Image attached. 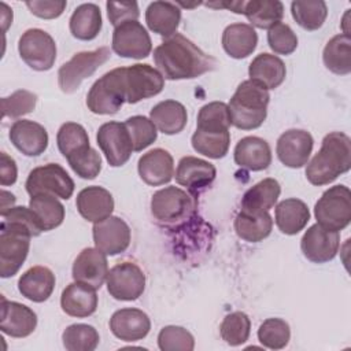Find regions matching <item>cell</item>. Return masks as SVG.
I'll list each match as a JSON object with an SVG mask.
<instances>
[{"label":"cell","mask_w":351,"mask_h":351,"mask_svg":"<svg viewBox=\"0 0 351 351\" xmlns=\"http://www.w3.org/2000/svg\"><path fill=\"white\" fill-rule=\"evenodd\" d=\"M269 101L270 95L265 86L252 80L243 81L228 104L232 125L241 130L259 128L267 117Z\"/></svg>","instance_id":"obj_3"},{"label":"cell","mask_w":351,"mask_h":351,"mask_svg":"<svg viewBox=\"0 0 351 351\" xmlns=\"http://www.w3.org/2000/svg\"><path fill=\"white\" fill-rule=\"evenodd\" d=\"M317 223L340 232L351 222V192L346 185H335L326 189L314 206Z\"/></svg>","instance_id":"obj_5"},{"label":"cell","mask_w":351,"mask_h":351,"mask_svg":"<svg viewBox=\"0 0 351 351\" xmlns=\"http://www.w3.org/2000/svg\"><path fill=\"white\" fill-rule=\"evenodd\" d=\"M276 225L284 234H298L310 221L307 204L296 197L284 199L276 206Z\"/></svg>","instance_id":"obj_33"},{"label":"cell","mask_w":351,"mask_h":351,"mask_svg":"<svg viewBox=\"0 0 351 351\" xmlns=\"http://www.w3.org/2000/svg\"><path fill=\"white\" fill-rule=\"evenodd\" d=\"M63 346L67 351H93L99 346L97 330L88 324H73L62 333Z\"/></svg>","instance_id":"obj_44"},{"label":"cell","mask_w":351,"mask_h":351,"mask_svg":"<svg viewBox=\"0 0 351 351\" xmlns=\"http://www.w3.org/2000/svg\"><path fill=\"white\" fill-rule=\"evenodd\" d=\"M325 67L337 75L351 73V37L350 34H336L325 45L322 52Z\"/></svg>","instance_id":"obj_37"},{"label":"cell","mask_w":351,"mask_h":351,"mask_svg":"<svg viewBox=\"0 0 351 351\" xmlns=\"http://www.w3.org/2000/svg\"><path fill=\"white\" fill-rule=\"evenodd\" d=\"M21 59L36 71L51 70L56 60V44L43 29H27L18 41Z\"/></svg>","instance_id":"obj_10"},{"label":"cell","mask_w":351,"mask_h":351,"mask_svg":"<svg viewBox=\"0 0 351 351\" xmlns=\"http://www.w3.org/2000/svg\"><path fill=\"white\" fill-rule=\"evenodd\" d=\"M15 196L7 191H1V214L8 211L11 207H14Z\"/></svg>","instance_id":"obj_54"},{"label":"cell","mask_w":351,"mask_h":351,"mask_svg":"<svg viewBox=\"0 0 351 351\" xmlns=\"http://www.w3.org/2000/svg\"><path fill=\"white\" fill-rule=\"evenodd\" d=\"M232 125L229 107L223 101H210L204 104L197 114L196 130L202 132H226Z\"/></svg>","instance_id":"obj_43"},{"label":"cell","mask_w":351,"mask_h":351,"mask_svg":"<svg viewBox=\"0 0 351 351\" xmlns=\"http://www.w3.org/2000/svg\"><path fill=\"white\" fill-rule=\"evenodd\" d=\"M36 326L37 315L30 307L1 296L0 329L4 335L16 339L27 337L34 332Z\"/></svg>","instance_id":"obj_19"},{"label":"cell","mask_w":351,"mask_h":351,"mask_svg":"<svg viewBox=\"0 0 351 351\" xmlns=\"http://www.w3.org/2000/svg\"><path fill=\"white\" fill-rule=\"evenodd\" d=\"M280 193L281 186L278 181L276 178H265L245 191L240 210L250 213L269 211L277 203Z\"/></svg>","instance_id":"obj_36"},{"label":"cell","mask_w":351,"mask_h":351,"mask_svg":"<svg viewBox=\"0 0 351 351\" xmlns=\"http://www.w3.org/2000/svg\"><path fill=\"white\" fill-rule=\"evenodd\" d=\"M92 233L96 248L110 256L126 251L132 239L129 225L115 215H110L108 218L93 223Z\"/></svg>","instance_id":"obj_15"},{"label":"cell","mask_w":351,"mask_h":351,"mask_svg":"<svg viewBox=\"0 0 351 351\" xmlns=\"http://www.w3.org/2000/svg\"><path fill=\"white\" fill-rule=\"evenodd\" d=\"M96 140L110 166L121 167L130 159L133 144L125 123L117 121L103 123L97 130Z\"/></svg>","instance_id":"obj_13"},{"label":"cell","mask_w":351,"mask_h":351,"mask_svg":"<svg viewBox=\"0 0 351 351\" xmlns=\"http://www.w3.org/2000/svg\"><path fill=\"white\" fill-rule=\"evenodd\" d=\"M145 22L151 32L169 38L177 33L181 22V10L171 1H152L145 10Z\"/></svg>","instance_id":"obj_28"},{"label":"cell","mask_w":351,"mask_h":351,"mask_svg":"<svg viewBox=\"0 0 351 351\" xmlns=\"http://www.w3.org/2000/svg\"><path fill=\"white\" fill-rule=\"evenodd\" d=\"M234 163L251 171H261L271 163V149L266 140L256 136H245L234 147Z\"/></svg>","instance_id":"obj_25"},{"label":"cell","mask_w":351,"mask_h":351,"mask_svg":"<svg viewBox=\"0 0 351 351\" xmlns=\"http://www.w3.org/2000/svg\"><path fill=\"white\" fill-rule=\"evenodd\" d=\"M56 143L60 154L67 159L69 165L88 155L92 149L88 132L77 122L63 123L58 130Z\"/></svg>","instance_id":"obj_29"},{"label":"cell","mask_w":351,"mask_h":351,"mask_svg":"<svg viewBox=\"0 0 351 351\" xmlns=\"http://www.w3.org/2000/svg\"><path fill=\"white\" fill-rule=\"evenodd\" d=\"M217 169L208 160L196 156H184L180 159L176 170V181L189 192L196 193L207 188L215 180Z\"/></svg>","instance_id":"obj_23"},{"label":"cell","mask_w":351,"mask_h":351,"mask_svg":"<svg viewBox=\"0 0 351 351\" xmlns=\"http://www.w3.org/2000/svg\"><path fill=\"white\" fill-rule=\"evenodd\" d=\"M339 232L329 230L318 223L311 225L300 240V248L306 259L313 263H326L332 261L339 251Z\"/></svg>","instance_id":"obj_14"},{"label":"cell","mask_w":351,"mask_h":351,"mask_svg":"<svg viewBox=\"0 0 351 351\" xmlns=\"http://www.w3.org/2000/svg\"><path fill=\"white\" fill-rule=\"evenodd\" d=\"M149 317L140 308H121L117 310L110 318V330L122 341L143 340L149 333Z\"/></svg>","instance_id":"obj_20"},{"label":"cell","mask_w":351,"mask_h":351,"mask_svg":"<svg viewBox=\"0 0 351 351\" xmlns=\"http://www.w3.org/2000/svg\"><path fill=\"white\" fill-rule=\"evenodd\" d=\"M351 169V138L343 132H330L306 167V178L315 186L333 182Z\"/></svg>","instance_id":"obj_2"},{"label":"cell","mask_w":351,"mask_h":351,"mask_svg":"<svg viewBox=\"0 0 351 351\" xmlns=\"http://www.w3.org/2000/svg\"><path fill=\"white\" fill-rule=\"evenodd\" d=\"M251 332V321L248 315L243 311H233L228 314L219 326V333L222 340L229 346H241L244 344Z\"/></svg>","instance_id":"obj_45"},{"label":"cell","mask_w":351,"mask_h":351,"mask_svg":"<svg viewBox=\"0 0 351 351\" xmlns=\"http://www.w3.org/2000/svg\"><path fill=\"white\" fill-rule=\"evenodd\" d=\"M106 7L110 23L114 27L128 21H137L140 16L138 4L136 1H107Z\"/></svg>","instance_id":"obj_51"},{"label":"cell","mask_w":351,"mask_h":351,"mask_svg":"<svg viewBox=\"0 0 351 351\" xmlns=\"http://www.w3.org/2000/svg\"><path fill=\"white\" fill-rule=\"evenodd\" d=\"M29 207L38 217L44 232L52 230L62 225L64 219L63 204L51 195H36L30 197Z\"/></svg>","instance_id":"obj_42"},{"label":"cell","mask_w":351,"mask_h":351,"mask_svg":"<svg viewBox=\"0 0 351 351\" xmlns=\"http://www.w3.org/2000/svg\"><path fill=\"white\" fill-rule=\"evenodd\" d=\"M75 206L84 219L96 223L108 218L112 214L114 197L106 188L92 185L78 192Z\"/></svg>","instance_id":"obj_24"},{"label":"cell","mask_w":351,"mask_h":351,"mask_svg":"<svg viewBox=\"0 0 351 351\" xmlns=\"http://www.w3.org/2000/svg\"><path fill=\"white\" fill-rule=\"evenodd\" d=\"M1 23H3V32L8 29V26L12 23V10L5 3H1Z\"/></svg>","instance_id":"obj_55"},{"label":"cell","mask_w":351,"mask_h":351,"mask_svg":"<svg viewBox=\"0 0 351 351\" xmlns=\"http://www.w3.org/2000/svg\"><path fill=\"white\" fill-rule=\"evenodd\" d=\"M30 239L16 232H0V276L3 278L12 277L18 273L27 258Z\"/></svg>","instance_id":"obj_18"},{"label":"cell","mask_w":351,"mask_h":351,"mask_svg":"<svg viewBox=\"0 0 351 351\" xmlns=\"http://www.w3.org/2000/svg\"><path fill=\"white\" fill-rule=\"evenodd\" d=\"M137 170L140 178L147 185H165L170 182L174 176V160L169 151L163 148H154L140 156Z\"/></svg>","instance_id":"obj_22"},{"label":"cell","mask_w":351,"mask_h":351,"mask_svg":"<svg viewBox=\"0 0 351 351\" xmlns=\"http://www.w3.org/2000/svg\"><path fill=\"white\" fill-rule=\"evenodd\" d=\"M71 273L74 281L100 289L108 274L107 255L96 247L84 248L75 258Z\"/></svg>","instance_id":"obj_17"},{"label":"cell","mask_w":351,"mask_h":351,"mask_svg":"<svg viewBox=\"0 0 351 351\" xmlns=\"http://www.w3.org/2000/svg\"><path fill=\"white\" fill-rule=\"evenodd\" d=\"M97 295L96 289L88 284L74 281L69 284L60 296L62 310L77 318H85L92 315L97 308Z\"/></svg>","instance_id":"obj_26"},{"label":"cell","mask_w":351,"mask_h":351,"mask_svg":"<svg viewBox=\"0 0 351 351\" xmlns=\"http://www.w3.org/2000/svg\"><path fill=\"white\" fill-rule=\"evenodd\" d=\"M154 62L165 80H191L213 71L215 58L203 52L181 33L162 41L154 49Z\"/></svg>","instance_id":"obj_1"},{"label":"cell","mask_w":351,"mask_h":351,"mask_svg":"<svg viewBox=\"0 0 351 351\" xmlns=\"http://www.w3.org/2000/svg\"><path fill=\"white\" fill-rule=\"evenodd\" d=\"M26 191L30 196L51 195L60 199H70L74 192V181L58 163H48L34 167L26 180Z\"/></svg>","instance_id":"obj_8"},{"label":"cell","mask_w":351,"mask_h":351,"mask_svg":"<svg viewBox=\"0 0 351 351\" xmlns=\"http://www.w3.org/2000/svg\"><path fill=\"white\" fill-rule=\"evenodd\" d=\"M314 145L313 136L303 129L285 130L277 140L276 152L280 162L291 169L307 165Z\"/></svg>","instance_id":"obj_16"},{"label":"cell","mask_w":351,"mask_h":351,"mask_svg":"<svg viewBox=\"0 0 351 351\" xmlns=\"http://www.w3.org/2000/svg\"><path fill=\"white\" fill-rule=\"evenodd\" d=\"M267 44L274 53L291 55L298 48V36L287 23H277L267 32Z\"/></svg>","instance_id":"obj_50"},{"label":"cell","mask_w":351,"mask_h":351,"mask_svg":"<svg viewBox=\"0 0 351 351\" xmlns=\"http://www.w3.org/2000/svg\"><path fill=\"white\" fill-rule=\"evenodd\" d=\"M197 200L178 186H166L156 191L151 199V214L165 228H176L195 215Z\"/></svg>","instance_id":"obj_4"},{"label":"cell","mask_w":351,"mask_h":351,"mask_svg":"<svg viewBox=\"0 0 351 351\" xmlns=\"http://www.w3.org/2000/svg\"><path fill=\"white\" fill-rule=\"evenodd\" d=\"M107 291L117 299L132 302L138 299L145 289V274L134 262H121L108 270Z\"/></svg>","instance_id":"obj_11"},{"label":"cell","mask_w":351,"mask_h":351,"mask_svg":"<svg viewBox=\"0 0 351 351\" xmlns=\"http://www.w3.org/2000/svg\"><path fill=\"white\" fill-rule=\"evenodd\" d=\"M18 177V169L15 160L5 152L0 154V184L8 186L15 184Z\"/></svg>","instance_id":"obj_53"},{"label":"cell","mask_w":351,"mask_h":351,"mask_svg":"<svg viewBox=\"0 0 351 351\" xmlns=\"http://www.w3.org/2000/svg\"><path fill=\"white\" fill-rule=\"evenodd\" d=\"M250 80L261 84L267 90L278 88L287 75L284 62L271 53L263 52L256 55L248 67Z\"/></svg>","instance_id":"obj_30"},{"label":"cell","mask_w":351,"mask_h":351,"mask_svg":"<svg viewBox=\"0 0 351 351\" xmlns=\"http://www.w3.org/2000/svg\"><path fill=\"white\" fill-rule=\"evenodd\" d=\"M126 103L121 81V67L112 69L90 86L86 95L88 108L97 115H110L118 112Z\"/></svg>","instance_id":"obj_9"},{"label":"cell","mask_w":351,"mask_h":351,"mask_svg":"<svg viewBox=\"0 0 351 351\" xmlns=\"http://www.w3.org/2000/svg\"><path fill=\"white\" fill-rule=\"evenodd\" d=\"M12 145L26 156H38L48 147L45 128L30 119H18L10 128Z\"/></svg>","instance_id":"obj_21"},{"label":"cell","mask_w":351,"mask_h":351,"mask_svg":"<svg viewBox=\"0 0 351 351\" xmlns=\"http://www.w3.org/2000/svg\"><path fill=\"white\" fill-rule=\"evenodd\" d=\"M291 329L287 321L281 318H267L258 329L259 343L269 350H281L288 346Z\"/></svg>","instance_id":"obj_46"},{"label":"cell","mask_w":351,"mask_h":351,"mask_svg":"<svg viewBox=\"0 0 351 351\" xmlns=\"http://www.w3.org/2000/svg\"><path fill=\"white\" fill-rule=\"evenodd\" d=\"M291 14L300 27L313 32L324 25L328 16V7L322 0H296L291 3Z\"/></svg>","instance_id":"obj_40"},{"label":"cell","mask_w":351,"mask_h":351,"mask_svg":"<svg viewBox=\"0 0 351 351\" xmlns=\"http://www.w3.org/2000/svg\"><path fill=\"white\" fill-rule=\"evenodd\" d=\"M37 103L36 93L19 89L1 99V112L3 118H19L22 115L30 114Z\"/></svg>","instance_id":"obj_49"},{"label":"cell","mask_w":351,"mask_h":351,"mask_svg":"<svg viewBox=\"0 0 351 351\" xmlns=\"http://www.w3.org/2000/svg\"><path fill=\"white\" fill-rule=\"evenodd\" d=\"M125 126L132 138L133 151L140 152L149 147L158 137V129L154 122L144 115H133L128 118Z\"/></svg>","instance_id":"obj_47"},{"label":"cell","mask_w":351,"mask_h":351,"mask_svg":"<svg viewBox=\"0 0 351 351\" xmlns=\"http://www.w3.org/2000/svg\"><path fill=\"white\" fill-rule=\"evenodd\" d=\"M111 48L121 58L144 59L152 51V41L138 21H128L114 29Z\"/></svg>","instance_id":"obj_12"},{"label":"cell","mask_w":351,"mask_h":351,"mask_svg":"<svg viewBox=\"0 0 351 351\" xmlns=\"http://www.w3.org/2000/svg\"><path fill=\"white\" fill-rule=\"evenodd\" d=\"M149 119L159 132L171 136L184 130L188 122V114L182 103L177 100H163L152 107Z\"/></svg>","instance_id":"obj_32"},{"label":"cell","mask_w":351,"mask_h":351,"mask_svg":"<svg viewBox=\"0 0 351 351\" xmlns=\"http://www.w3.org/2000/svg\"><path fill=\"white\" fill-rule=\"evenodd\" d=\"M258 45V34L248 23H232L222 33V47L233 59L250 56Z\"/></svg>","instance_id":"obj_31"},{"label":"cell","mask_w":351,"mask_h":351,"mask_svg":"<svg viewBox=\"0 0 351 351\" xmlns=\"http://www.w3.org/2000/svg\"><path fill=\"white\" fill-rule=\"evenodd\" d=\"M158 347L162 351H192L195 348V339L185 328L169 325L160 329Z\"/></svg>","instance_id":"obj_48"},{"label":"cell","mask_w":351,"mask_h":351,"mask_svg":"<svg viewBox=\"0 0 351 351\" xmlns=\"http://www.w3.org/2000/svg\"><path fill=\"white\" fill-rule=\"evenodd\" d=\"M26 7L41 19H55L63 14L67 3L64 0H33L26 1Z\"/></svg>","instance_id":"obj_52"},{"label":"cell","mask_w":351,"mask_h":351,"mask_svg":"<svg viewBox=\"0 0 351 351\" xmlns=\"http://www.w3.org/2000/svg\"><path fill=\"white\" fill-rule=\"evenodd\" d=\"M101 26L103 19L100 8L93 3H84L78 5L73 11L69 22L71 36L81 41H90L96 38Z\"/></svg>","instance_id":"obj_34"},{"label":"cell","mask_w":351,"mask_h":351,"mask_svg":"<svg viewBox=\"0 0 351 351\" xmlns=\"http://www.w3.org/2000/svg\"><path fill=\"white\" fill-rule=\"evenodd\" d=\"M110 58L111 51L108 47L75 53L69 62L62 64L58 71V84L60 90L64 93L75 92L81 82L89 78Z\"/></svg>","instance_id":"obj_7"},{"label":"cell","mask_w":351,"mask_h":351,"mask_svg":"<svg viewBox=\"0 0 351 351\" xmlns=\"http://www.w3.org/2000/svg\"><path fill=\"white\" fill-rule=\"evenodd\" d=\"M243 14L251 26L270 29L280 23L284 16V4L278 0H251L245 1Z\"/></svg>","instance_id":"obj_38"},{"label":"cell","mask_w":351,"mask_h":351,"mask_svg":"<svg viewBox=\"0 0 351 351\" xmlns=\"http://www.w3.org/2000/svg\"><path fill=\"white\" fill-rule=\"evenodd\" d=\"M192 147L197 154L211 159L223 158L230 145V133L226 132H202L195 130L192 134Z\"/></svg>","instance_id":"obj_41"},{"label":"cell","mask_w":351,"mask_h":351,"mask_svg":"<svg viewBox=\"0 0 351 351\" xmlns=\"http://www.w3.org/2000/svg\"><path fill=\"white\" fill-rule=\"evenodd\" d=\"M55 274L45 266L27 269L18 280V289L23 298L34 302H45L55 289Z\"/></svg>","instance_id":"obj_27"},{"label":"cell","mask_w":351,"mask_h":351,"mask_svg":"<svg viewBox=\"0 0 351 351\" xmlns=\"http://www.w3.org/2000/svg\"><path fill=\"white\" fill-rule=\"evenodd\" d=\"M0 230H10L26 234L29 237H37L44 232L43 225L30 207L16 206L1 214Z\"/></svg>","instance_id":"obj_39"},{"label":"cell","mask_w":351,"mask_h":351,"mask_svg":"<svg viewBox=\"0 0 351 351\" xmlns=\"http://www.w3.org/2000/svg\"><path fill=\"white\" fill-rule=\"evenodd\" d=\"M273 229V219L269 211L250 213L240 210L234 218L236 234L247 243H259L266 239Z\"/></svg>","instance_id":"obj_35"},{"label":"cell","mask_w":351,"mask_h":351,"mask_svg":"<svg viewBox=\"0 0 351 351\" xmlns=\"http://www.w3.org/2000/svg\"><path fill=\"white\" fill-rule=\"evenodd\" d=\"M121 81L125 100L136 104L144 99L154 97L163 90L165 78L158 69L148 63H136L121 67Z\"/></svg>","instance_id":"obj_6"}]
</instances>
